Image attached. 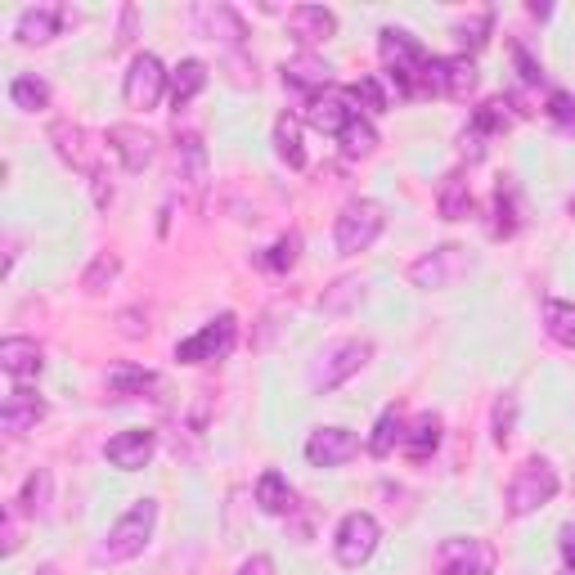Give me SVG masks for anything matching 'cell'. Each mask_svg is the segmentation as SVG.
<instances>
[{"instance_id":"6da1fadb","label":"cell","mask_w":575,"mask_h":575,"mask_svg":"<svg viewBox=\"0 0 575 575\" xmlns=\"http://www.w3.org/2000/svg\"><path fill=\"white\" fill-rule=\"evenodd\" d=\"M154 522H158V503L154 499H135L126 509V518H117V526L104 535L95 557L100 562H130V557H139L144 548H149V540H154Z\"/></svg>"},{"instance_id":"7a4b0ae2","label":"cell","mask_w":575,"mask_h":575,"mask_svg":"<svg viewBox=\"0 0 575 575\" xmlns=\"http://www.w3.org/2000/svg\"><path fill=\"white\" fill-rule=\"evenodd\" d=\"M383 226H387L383 207H378L374 198H355V202H346V207H342V216H337L333 243H337V252H342V257H359V252H369V248L378 243Z\"/></svg>"},{"instance_id":"3957f363","label":"cell","mask_w":575,"mask_h":575,"mask_svg":"<svg viewBox=\"0 0 575 575\" xmlns=\"http://www.w3.org/2000/svg\"><path fill=\"white\" fill-rule=\"evenodd\" d=\"M369 355H374V346L365 337H346V342L324 346L320 359L311 365V391H337L346 378H355L369 365Z\"/></svg>"},{"instance_id":"277c9868","label":"cell","mask_w":575,"mask_h":575,"mask_svg":"<svg viewBox=\"0 0 575 575\" xmlns=\"http://www.w3.org/2000/svg\"><path fill=\"white\" fill-rule=\"evenodd\" d=\"M378 50H383V63H387V72H391V82H396L405 95H418V91H422L427 50H422L405 28H383V32H378Z\"/></svg>"},{"instance_id":"5b68a950","label":"cell","mask_w":575,"mask_h":575,"mask_svg":"<svg viewBox=\"0 0 575 575\" xmlns=\"http://www.w3.org/2000/svg\"><path fill=\"white\" fill-rule=\"evenodd\" d=\"M557 494V472L544 459H526L509 481V518H531Z\"/></svg>"},{"instance_id":"8992f818","label":"cell","mask_w":575,"mask_h":575,"mask_svg":"<svg viewBox=\"0 0 575 575\" xmlns=\"http://www.w3.org/2000/svg\"><path fill=\"white\" fill-rule=\"evenodd\" d=\"M422 91L427 95H441V100H468L477 91V67L468 54H441V59H427L422 67Z\"/></svg>"},{"instance_id":"52a82bcc","label":"cell","mask_w":575,"mask_h":575,"mask_svg":"<svg viewBox=\"0 0 575 575\" xmlns=\"http://www.w3.org/2000/svg\"><path fill=\"white\" fill-rule=\"evenodd\" d=\"M494 548L477 535H450L441 548H437V566L441 575H494Z\"/></svg>"},{"instance_id":"ba28073f","label":"cell","mask_w":575,"mask_h":575,"mask_svg":"<svg viewBox=\"0 0 575 575\" xmlns=\"http://www.w3.org/2000/svg\"><path fill=\"white\" fill-rule=\"evenodd\" d=\"M378 548V522L369 513H346L333 535V553L342 566H365Z\"/></svg>"},{"instance_id":"9c48e42d","label":"cell","mask_w":575,"mask_h":575,"mask_svg":"<svg viewBox=\"0 0 575 575\" xmlns=\"http://www.w3.org/2000/svg\"><path fill=\"white\" fill-rule=\"evenodd\" d=\"M468 265H472V257H468L463 248L446 243V248L427 252V257H418V261L409 265V283H414V288H450L454 279L468 274Z\"/></svg>"},{"instance_id":"30bf717a","label":"cell","mask_w":575,"mask_h":575,"mask_svg":"<svg viewBox=\"0 0 575 575\" xmlns=\"http://www.w3.org/2000/svg\"><path fill=\"white\" fill-rule=\"evenodd\" d=\"M234 346V315H216L207 328H198L194 337H185L176 346V359L180 365H202V359H216Z\"/></svg>"},{"instance_id":"8fae6325","label":"cell","mask_w":575,"mask_h":575,"mask_svg":"<svg viewBox=\"0 0 575 575\" xmlns=\"http://www.w3.org/2000/svg\"><path fill=\"white\" fill-rule=\"evenodd\" d=\"M163 91H167V72H163L158 54H139L130 63V72H126V82H122L126 104L130 108H154L163 100Z\"/></svg>"},{"instance_id":"7c38bea8","label":"cell","mask_w":575,"mask_h":575,"mask_svg":"<svg viewBox=\"0 0 575 575\" xmlns=\"http://www.w3.org/2000/svg\"><path fill=\"white\" fill-rule=\"evenodd\" d=\"M154 450H158L154 431L149 427H130V431H117V437L104 446V459L113 468H122V472H139V468H149Z\"/></svg>"},{"instance_id":"4fadbf2b","label":"cell","mask_w":575,"mask_h":575,"mask_svg":"<svg viewBox=\"0 0 575 575\" xmlns=\"http://www.w3.org/2000/svg\"><path fill=\"white\" fill-rule=\"evenodd\" d=\"M355 450H359V437H355V431H346V427H320V431H311V441H306V459L315 468H342Z\"/></svg>"},{"instance_id":"5bb4252c","label":"cell","mask_w":575,"mask_h":575,"mask_svg":"<svg viewBox=\"0 0 575 575\" xmlns=\"http://www.w3.org/2000/svg\"><path fill=\"white\" fill-rule=\"evenodd\" d=\"M194 28H198V36H207V41H226V45H243V36H248V23L230 10V6H194Z\"/></svg>"},{"instance_id":"9a60e30c","label":"cell","mask_w":575,"mask_h":575,"mask_svg":"<svg viewBox=\"0 0 575 575\" xmlns=\"http://www.w3.org/2000/svg\"><path fill=\"white\" fill-rule=\"evenodd\" d=\"M50 139H54V149H59V158H63L67 167H77V171H86V176H100V171H95V144H91V135H86L82 126L54 122V126H50Z\"/></svg>"},{"instance_id":"2e32d148","label":"cell","mask_w":575,"mask_h":575,"mask_svg":"<svg viewBox=\"0 0 575 575\" xmlns=\"http://www.w3.org/2000/svg\"><path fill=\"white\" fill-rule=\"evenodd\" d=\"M108 149L122 158L126 171H144L154 163V135L122 122V126H108Z\"/></svg>"},{"instance_id":"e0dca14e","label":"cell","mask_w":575,"mask_h":575,"mask_svg":"<svg viewBox=\"0 0 575 575\" xmlns=\"http://www.w3.org/2000/svg\"><path fill=\"white\" fill-rule=\"evenodd\" d=\"M41 418H45V400L28 387H14L6 396V405H0V427H6L10 437H23V431H32Z\"/></svg>"},{"instance_id":"ac0fdd59","label":"cell","mask_w":575,"mask_h":575,"mask_svg":"<svg viewBox=\"0 0 575 575\" xmlns=\"http://www.w3.org/2000/svg\"><path fill=\"white\" fill-rule=\"evenodd\" d=\"M288 32H293L302 45H320L337 32V14L324 10V6H297V10H288Z\"/></svg>"},{"instance_id":"d6986e66","label":"cell","mask_w":575,"mask_h":575,"mask_svg":"<svg viewBox=\"0 0 575 575\" xmlns=\"http://www.w3.org/2000/svg\"><path fill=\"white\" fill-rule=\"evenodd\" d=\"M0 369H6L14 383L23 378H36L45 369V359H41V346L32 337H6L0 342Z\"/></svg>"},{"instance_id":"ffe728a7","label":"cell","mask_w":575,"mask_h":575,"mask_svg":"<svg viewBox=\"0 0 575 575\" xmlns=\"http://www.w3.org/2000/svg\"><path fill=\"white\" fill-rule=\"evenodd\" d=\"M63 19H67L63 6H28V10L19 14V23H14V36H19L23 45H41V41H50V36L63 28Z\"/></svg>"},{"instance_id":"44dd1931","label":"cell","mask_w":575,"mask_h":575,"mask_svg":"<svg viewBox=\"0 0 575 575\" xmlns=\"http://www.w3.org/2000/svg\"><path fill=\"white\" fill-rule=\"evenodd\" d=\"M355 117V108L342 100V95H333V91H324V95H315L311 104H306V122L315 126V130H328V135H342V126Z\"/></svg>"},{"instance_id":"7402d4cb","label":"cell","mask_w":575,"mask_h":575,"mask_svg":"<svg viewBox=\"0 0 575 575\" xmlns=\"http://www.w3.org/2000/svg\"><path fill=\"white\" fill-rule=\"evenodd\" d=\"M437 446H441V414H418L414 418V427L405 431V454L414 459V463H422V459H431L437 454Z\"/></svg>"},{"instance_id":"603a6c76","label":"cell","mask_w":575,"mask_h":575,"mask_svg":"<svg viewBox=\"0 0 575 575\" xmlns=\"http://www.w3.org/2000/svg\"><path fill=\"white\" fill-rule=\"evenodd\" d=\"M283 86L306 91V95L315 100V91L328 86V63H320V59H311V54H302V59H293V63H283Z\"/></svg>"},{"instance_id":"cb8c5ba5","label":"cell","mask_w":575,"mask_h":575,"mask_svg":"<svg viewBox=\"0 0 575 575\" xmlns=\"http://www.w3.org/2000/svg\"><path fill=\"white\" fill-rule=\"evenodd\" d=\"M202 86H207V63L202 59H180V67L171 72V108L180 113Z\"/></svg>"},{"instance_id":"d4e9b609","label":"cell","mask_w":575,"mask_h":575,"mask_svg":"<svg viewBox=\"0 0 575 575\" xmlns=\"http://www.w3.org/2000/svg\"><path fill=\"white\" fill-rule=\"evenodd\" d=\"M274 154L293 167V171H302L306 167V149H302V126H297V117H279L274 122Z\"/></svg>"},{"instance_id":"484cf974","label":"cell","mask_w":575,"mask_h":575,"mask_svg":"<svg viewBox=\"0 0 575 575\" xmlns=\"http://www.w3.org/2000/svg\"><path fill=\"white\" fill-rule=\"evenodd\" d=\"M437 207L446 221H468L472 216V194H468V180L463 176H446L441 189H437Z\"/></svg>"},{"instance_id":"4316f807","label":"cell","mask_w":575,"mask_h":575,"mask_svg":"<svg viewBox=\"0 0 575 575\" xmlns=\"http://www.w3.org/2000/svg\"><path fill=\"white\" fill-rule=\"evenodd\" d=\"M396 446H405V418H400V409L391 405V409H383V418H378V427H374L369 454H374V459H387Z\"/></svg>"},{"instance_id":"83f0119b","label":"cell","mask_w":575,"mask_h":575,"mask_svg":"<svg viewBox=\"0 0 575 575\" xmlns=\"http://www.w3.org/2000/svg\"><path fill=\"white\" fill-rule=\"evenodd\" d=\"M490 234H494V239H513V234H518V185H509V180L494 189V221H490Z\"/></svg>"},{"instance_id":"f1b7e54d","label":"cell","mask_w":575,"mask_h":575,"mask_svg":"<svg viewBox=\"0 0 575 575\" xmlns=\"http://www.w3.org/2000/svg\"><path fill=\"white\" fill-rule=\"evenodd\" d=\"M337 144H342V154L346 158H369L374 149H378V130L365 122V117H351L346 126H342V135H337Z\"/></svg>"},{"instance_id":"f546056e","label":"cell","mask_w":575,"mask_h":575,"mask_svg":"<svg viewBox=\"0 0 575 575\" xmlns=\"http://www.w3.org/2000/svg\"><path fill=\"white\" fill-rule=\"evenodd\" d=\"M257 503H261V513L279 518V513L293 509V485H288L279 472H265V477L257 481Z\"/></svg>"},{"instance_id":"4dcf8cb0","label":"cell","mask_w":575,"mask_h":575,"mask_svg":"<svg viewBox=\"0 0 575 575\" xmlns=\"http://www.w3.org/2000/svg\"><path fill=\"white\" fill-rule=\"evenodd\" d=\"M544 328L553 342L575 351V302H544Z\"/></svg>"},{"instance_id":"1f68e13d","label":"cell","mask_w":575,"mask_h":575,"mask_svg":"<svg viewBox=\"0 0 575 575\" xmlns=\"http://www.w3.org/2000/svg\"><path fill=\"white\" fill-rule=\"evenodd\" d=\"M108 387L122 391V396H144V391H158L163 383H158V374L139 369V365H117V369L108 374Z\"/></svg>"},{"instance_id":"d6a6232c","label":"cell","mask_w":575,"mask_h":575,"mask_svg":"<svg viewBox=\"0 0 575 575\" xmlns=\"http://www.w3.org/2000/svg\"><path fill=\"white\" fill-rule=\"evenodd\" d=\"M359 297H365V279H337L333 288H328V293L320 297V311H328V315H342V311H351Z\"/></svg>"},{"instance_id":"836d02e7","label":"cell","mask_w":575,"mask_h":575,"mask_svg":"<svg viewBox=\"0 0 575 575\" xmlns=\"http://www.w3.org/2000/svg\"><path fill=\"white\" fill-rule=\"evenodd\" d=\"M10 100H14V108H23V113H41V108L50 104V86H45L41 77H14V82H10Z\"/></svg>"},{"instance_id":"e575fe53","label":"cell","mask_w":575,"mask_h":575,"mask_svg":"<svg viewBox=\"0 0 575 575\" xmlns=\"http://www.w3.org/2000/svg\"><path fill=\"white\" fill-rule=\"evenodd\" d=\"M513 104L503 100V95H494V100H485L477 113H472V130L477 135H490V130H509V122H513V113H509Z\"/></svg>"},{"instance_id":"d590c367","label":"cell","mask_w":575,"mask_h":575,"mask_svg":"<svg viewBox=\"0 0 575 575\" xmlns=\"http://www.w3.org/2000/svg\"><path fill=\"white\" fill-rule=\"evenodd\" d=\"M180 163H185V176H189V185H202L207 180V149H202V139L198 135H180Z\"/></svg>"},{"instance_id":"8d00e7d4","label":"cell","mask_w":575,"mask_h":575,"mask_svg":"<svg viewBox=\"0 0 575 575\" xmlns=\"http://www.w3.org/2000/svg\"><path fill=\"white\" fill-rule=\"evenodd\" d=\"M19 509H23V513H32V518L50 509V472H45V468H36V472L28 477V485H23V499H19Z\"/></svg>"},{"instance_id":"74e56055","label":"cell","mask_w":575,"mask_h":575,"mask_svg":"<svg viewBox=\"0 0 575 575\" xmlns=\"http://www.w3.org/2000/svg\"><path fill=\"white\" fill-rule=\"evenodd\" d=\"M513 427H518V396H499L494 400V422H490L494 446H509L513 441Z\"/></svg>"},{"instance_id":"f35d334b","label":"cell","mask_w":575,"mask_h":575,"mask_svg":"<svg viewBox=\"0 0 575 575\" xmlns=\"http://www.w3.org/2000/svg\"><path fill=\"white\" fill-rule=\"evenodd\" d=\"M117 270H122V261H117L113 252H100V257H95V265L82 274V288H86V293H104V283H113V279H117Z\"/></svg>"},{"instance_id":"ab89813d","label":"cell","mask_w":575,"mask_h":575,"mask_svg":"<svg viewBox=\"0 0 575 575\" xmlns=\"http://www.w3.org/2000/svg\"><path fill=\"white\" fill-rule=\"evenodd\" d=\"M548 117H553L557 130L575 135V95H571V91H553V95H548Z\"/></svg>"},{"instance_id":"60d3db41","label":"cell","mask_w":575,"mask_h":575,"mask_svg":"<svg viewBox=\"0 0 575 575\" xmlns=\"http://www.w3.org/2000/svg\"><path fill=\"white\" fill-rule=\"evenodd\" d=\"M297 248H302V239H297V234H283V239L270 248L265 265H270V270H279V274H283V270H293V265H297Z\"/></svg>"},{"instance_id":"b9f144b4","label":"cell","mask_w":575,"mask_h":575,"mask_svg":"<svg viewBox=\"0 0 575 575\" xmlns=\"http://www.w3.org/2000/svg\"><path fill=\"white\" fill-rule=\"evenodd\" d=\"M351 100H365L369 113H383V108H387V91H383L378 77H359V82L351 86Z\"/></svg>"},{"instance_id":"7bdbcfd3","label":"cell","mask_w":575,"mask_h":575,"mask_svg":"<svg viewBox=\"0 0 575 575\" xmlns=\"http://www.w3.org/2000/svg\"><path fill=\"white\" fill-rule=\"evenodd\" d=\"M485 32H490V14H477V23H472V28H468V23H463V28H459V32H454V36H459V41H463V45H472V50H477V45H481V41H485Z\"/></svg>"},{"instance_id":"ee69618b","label":"cell","mask_w":575,"mask_h":575,"mask_svg":"<svg viewBox=\"0 0 575 575\" xmlns=\"http://www.w3.org/2000/svg\"><path fill=\"white\" fill-rule=\"evenodd\" d=\"M513 59H518V67H522V82H526V86L544 82V72H540V63H535V59H531V54H526L522 45H513Z\"/></svg>"},{"instance_id":"f6af8a7d","label":"cell","mask_w":575,"mask_h":575,"mask_svg":"<svg viewBox=\"0 0 575 575\" xmlns=\"http://www.w3.org/2000/svg\"><path fill=\"white\" fill-rule=\"evenodd\" d=\"M557 548H562L566 575H575V526H562V531H557Z\"/></svg>"},{"instance_id":"bcb514c9","label":"cell","mask_w":575,"mask_h":575,"mask_svg":"<svg viewBox=\"0 0 575 575\" xmlns=\"http://www.w3.org/2000/svg\"><path fill=\"white\" fill-rule=\"evenodd\" d=\"M239 575H274V562H270L265 553H257V557H248V562L239 566Z\"/></svg>"},{"instance_id":"7dc6e473","label":"cell","mask_w":575,"mask_h":575,"mask_svg":"<svg viewBox=\"0 0 575 575\" xmlns=\"http://www.w3.org/2000/svg\"><path fill=\"white\" fill-rule=\"evenodd\" d=\"M19 548V509L10 503V513H6V553H14Z\"/></svg>"},{"instance_id":"c3c4849f","label":"cell","mask_w":575,"mask_h":575,"mask_svg":"<svg viewBox=\"0 0 575 575\" xmlns=\"http://www.w3.org/2000/svg\"><path fill=\"white\" fill-rule=\"evenodd\" d=\"M36 575H59V566H41V571H36Z\"/></svg>"},{"instance_id":"681fc988","label":"cell","mask_w":575,"mask_h":575,"mask_svg":"<svg viewBox=\"0 0 575 575\" xmlns=\"http://www.w3.org/2000/svg\"><path fill=\"white\" fill-rule=\"evenodd\" d=\"M571 216H575V198H571Z\"/></svg>"}]
</instances>
